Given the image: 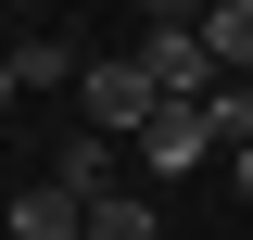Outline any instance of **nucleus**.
I'll list each match as a JSON object with an SVG mask.
<instances>
[{
  "label": "nucleus",
  "mask_w": 253,
  "mask_h": 240,
  "mask_svg": "<svg viewBox=\"0 0 253 240\" xmlns=\"http://www.w3.org/2000/svg\"><path fill=\"white\" fill-rule=\"evenodd\" d=\"M13 240H89V202L63 177H38V190H13Z\"/></svg>",
  "instance_id": "20e7f679"
},
{
  "label": "nucleus",
  "mask_w": 253,
  "mask_h": 240,
  "mask_svg": "<svg viewBox=\"0 0 253 240\" xmlns=\"http://www.w3.org/2000/svg\"><path fill=\"white\" fill-rule=\"evenodd\" d=\"M126 63L152 76V101H215V51H203V26H152Z\"/></svg>",
  "instance_id": "f03ea898"
},
{
  "label": "nucleus",
  "mask_w": 253,
  "mask_h": 240,
  "mask_svg": "<svg viewBox=\"0 0 253 240\" xmlns=\"http://www.w3.org/2000/svg\"><path fill=\"white\" fill-rule=\"evenodd\" d=\"M203 126H215V152L253 139V76H215V101H203Z\"/></svg>",
  "instance_id": "0eeeda50"
},
{
  "label": "nucleus",
  "mask_w": 253,
  "mask_h": 240,
  "mask_svg": "<svg viewBox=\"0 0 253 240\" xmlns=\"http://www.w3.org/2000/svg\"><path fill=\"white\" fill-rule=\"evenodd\" d=\"M203 152H215V126H203V101H152V126H139V164H152V177H190Z\"/></svg>",
  "instance_id": "7ed1b4c3"
},
{
  "label": "nucleus",
  "mask_w": 253,
  "mask_h": 240,
  "mask_svg": "<svg viewBox=\"0 0 253 240\" xmlns=\"http://www.w3.org/2000/svg\"><path fill=\"white\" fill-rule=\"evenodd\" d=\"M13 89H76V51H63V38H26V51H13Z\"/></svg>",
  "instance_id": "6e6552de"
},
{
  "label": "nucleus",
  "mask_w": 253,
  "mask_h": 240,
  "mask_svg": "<svg viewBox=\"0 0 253 240\" xmlns=\"http://www.w3.org/2000/svg\"><path fill=\"white\" fill-rule=\"evenodd\" d=\"M89 240H152V202H114V190H101V202H89Z\"/></svg>",
  "instance_id": "1a4fd4ad"
},
{
  "label": "nucleus",
  "mask_w": 253,
  "mask_h": 240,
  "mask_svg": "<svg viewBox=\"0 0 253 240\" xmlns=\"http://www.w3.org/2000/svg\"><path fill=\"white\" fill-rule=\"evenodd\" d=\"M63 190H76V202H101V177H114V139H101V126H76V139H63V164H51Z\"/></svg>",
  "instance_id": "423d86ee"
},
{
  "label": "nucleus",
  "mask_w": 253,
  "mask_h": 240,
  "mask_svg": "<svg viewBox=\"0 0 253 240\" xmlns=\"http://www.w3.org/2000/svg\"><path fill=\"white\" fill-rule=\"evenodd\" d=\"M0 114H13V51H0Z\"/></svg>",
  "instance_id": "9b49d317"
},
{
  "label": "nucleus",
  "mask_w": 253,
  "mask_h": 240,
  "mask_svg": "<svg viewBox=\"0 0 253 240\" xmlns=\"http://www.w3.org/2000/svg\"><path fill=\"white\" fill-rule=\"evenodd\" d=\"M203 51L215 76H253V0H203Z\"/></svg>",
  "instance_id": "39448f33"
},
{
  "label": "nucleus",
  "mask_w": 253,
  "mask_h": 240,
  "mask_svg": "<svg viewBox=\"0 0 253 240\" xmlns=\"http://www.w3.org/2000/svg\"><path fill=\"white\" fill-rule=\"evenodd\" d=\"M76 126L139 139V126H152V76H139V63H76Z\"/></svg>",
  "instance_id": "f257e3e1"
},
{
  "label": "nucleus",
  "mask_w": 253,
  "mask_h": 240,
  "mask_svg": "<svg viewBox=\"0 0 253 240\" xmlns=\"http://www.w3.org/2000/svg\"><path fill=\"white\" fill-rule=\"evenodd\" d=\"M228 177H241V190H253V139H241V152H228Z\"/></svg>",
  "instance_id": "9d476101"
}]
</instances>
